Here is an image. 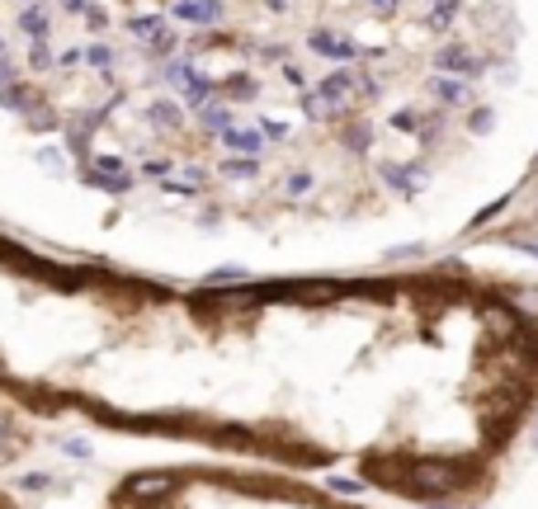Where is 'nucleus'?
Listing matches in <instances>:
<instances>
[{
  "instance_id": "nucleus-6",
  "label": "nucleus",
  "mask_w": 538,
  "mask_h": 509,
  "mask_svg": "<svg viewBox=\"0 0 538 509\" xmlns=\"http://www.w3.org/2000/svg\"><path fill=\"white\" fill-rule=\"evenodd\" d=\"M85 67H95V71H113V67H119V47H109V43H90V47H85Z\"/></svg>"
},
{
  "instance_id": "nucleus-5",
  "label": "nucleus",
  "mask_w": 538,
  "mask_h": 509,
  "mask_svg": "<svg viewBox=\"0 0 538 509\" xmlns=\"http://www.w3.org/2000/svg\"><path fill=\"white\" fill-rule=\"evenodd\" d=\"M481 321H487V330L491 335H515V311H510V306H501V302H491L487 311H481Z\"/></svg>"
},
{
  "instance_id": "nucleus-8",
  "label": "nucleus",
  "mask_w": 538,
  "mask_h": 509,
  "mask_svg": "<svg viewBox=\"0 0 538 509\" xmlns=\"http://www.w3.org/2000/svg\"><path fill=\"white\" fill-rule=\"evenodd\" d=\"M34 161H38V170H43V175H57V180L67 175V161H62V151H52V147H43Z\"/></svg>"
},
{
  "instance_id": "nucleus-9",
  "label": "nucleus",
  "mask_w": 538,
  "mask_h": 509,
  "mask_svg": "<svg viewBox=\"0 0 538 509\" xmlns=\"http://www.w3.org/2000/svg\"><path fill=\"white\" fill-rule=\"evenodd\" d=\"M15 80H19V76H15V62L0 52V90H5V85H15Z\"/></svg>"
},
{
  "instance_id": "nucleus-10",
  "label": "nucleus",
  "mask_w": 538,
  "mask_h": 509,
  "mask_svg": "<svg viewBox=\"0 0 538 509\" xmlns=\"http://www.w3.org/2000/svg\"><path fill=\"white\" fill-rule=\"evenodd\" d=\"M62 448L71 452V458H90V443L85 439H62Z\"/></svg>"
},
{
  "instance_id": "nucleus-12",
  "label": "nucleus",
  "mask_w": 538,
  "mask_h": 509,
  "mask_svg": "<svg viewBox=\"0 0 538 509\" xmlns=\"http://www.w3.org/2000/svg\"><path fill=\"white\" fill-rule=\"evenodd\" d=\"M62 10L67 15H85V10H90V0H62Z\"/></svg>"
},
{
  "instance_id": "nucleus-14",
  "label": "nucleus",
  "mask_w": 538,
  "mask_h": 509,
  "mask_svg": "<svg viewBox=\"0 0 538 509\" xmlns=\"http://www.w3.org/2000/svg\"><path fill=\"white\" fill-rule=\"evenodd\" d=\"M0 52H5V38H0Z\"/></svg>"
},
{
  "instance_id": "nucleus-2",
  "label": "nucleus",
  "mask_w": 538,
  "mask_h": 509,
  "mask_svg": "<svg viewBox=\"0 0 538 509\" xmlns=\"http://www.w3.org/2000/svg\"><path fill=\"white\" fill-rule=\"evenodd\" d=\"M416 486H425V491H453L459 486V472L453 467H444V462H416Z\"/></svg>"
},
{
  "instance_id": "nucleus-3",
  "label": "nucleus",
  "mask_w": 538,
  "mask_h": 509,
  "mask_svg": "<svg viewBox=\"0 0 538 509\" xmlns=\"http://www.w3.org/2000/svg\"><path fill=\"white\" fill-rule=\"evenodd\" d=\"M19 34H24V38H47V34H52V15L38 5V0H24V10H19Z\"/></svg>"
},
{
  "instance_id": "nucleus-13",
  "label": "nucleus",
  "mask_w": 538,
  "mask_h": 509,
  "mask_svg": "<svg viewBox=\"0 0 538 509\" xmlns=\"http://www.w3.org/2000/svg\"><path fill=\"white\" fill-rule=\"evenodd\" d=\"M10 448H15V443L5 439V430H0V452H10Z\"/></svg>"
},
{
  "instance_id": "nucleus-11",
  "label": "nucleus",
  "mask_w": 538,
  "mask_h": 509,
  "mask_svg": "<svg viewBox=\"0 0 538 509\" xmlns=\"http://www.w3.org/2000/svg\"><path fill=\"white\" fill-rule=\"evenodd\" d=\"M19 486H24V491H43V486H47V476H38V472H28V476H19Z\"/></svg>"
},
{
  "instance_id": "nucleus-4",
  "label": "nucleus",
  "mask_w": 538,
  "mask_h": 509,
  "mask_svg": "<svg viewBox=\"0 0 538 509\" xmlns=\"http://www.w3.org/2000/svg\"><path fill=\"white\" fill-rule=\"evenodd\" d=\"M147 123L161 128V132H175V128L185 123V109H180L175 99H152V104H147Z\"/></svg>"
},
{
  "instance_id": "nucleus-1",
  "label": "nucleus",
  "mask_w": 538,
  "mask_h": 509,
  "mask_svg": "<svg viewBox=\"0 0 538 509\" xmlns=\"http://www.w3.org/2000/svg\"><path fill=\"white\" fill-rule=\"evenodd\" d=\"M170 491H175V476H170V472H142V476H132L128 486H123V495L137 500V504H156Z\"/></svg>"
},
{
  "instance_id": "nucleus-7",
  "label": "nucleus",
  "mask_w": 538,
  "mask_h": 509,
  "mask_svg": "<svg viewBox=\"0 0 538 509\" xmlns=\"http://www.w3.org/2000/svg\"><path fill=\"white\" fill-rule=\"evenodd\" d=\"M52 62H57V57H52L47 38H28V71H47Z\"/></svg>"
}]
</instances>
